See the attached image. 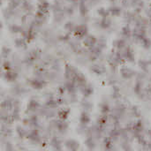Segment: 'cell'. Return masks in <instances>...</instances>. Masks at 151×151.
I'll use <instances>...</instances> for the list:
<instances>
[]
</instances>
